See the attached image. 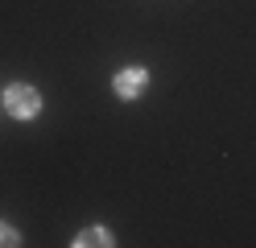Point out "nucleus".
Here are the masks:
<instances>
[{"mask_svg": "<svg viewBox=\"0 0 256 248\" xmlns=\"http://www.w3.org/2000/svg\"><path fill=\"white\" fill-rule=\"evenodd\" d=\"M145 83H149V75L140 71V66H124V71L116 75V83H112V87H116V95H120V99H136L140 91H145Z\"/></svg>", "mask_w": 256, "mask_h": 248, "instance_id": "nucleus-2", "label": "nucleus"}, {"mask_svg": "<svg viewBox=\"0 0 256 248\" xmlns=\"http://www.w3.org/2000/svg\"><path fill=\"white\" fill-rule=\"evenodd\" d=\"M78 248H91V244H112V236L104 227H87V231H78V240H74Z\"/></svg>", "mask_w": 256, "mask_h": 248, "instance_id": "nucleus-3", "label": "nucleus"}, {"mask_svg": "<svg viewBox=\"0 0 256 248\" xmlns=\"http://www.w3.org/2000/svg\"><path fill=\"white\" fill-rule=\"evenodd\" d=\"M0 244H21V236H17V227L0 223Z\"/></svg>", "mask_w": 256, "mask_h": 248, "instance_id": "nucleus-4", "label": "nucleus"}, {"mask_svg": "<svg viewBox=\"0 0 256 248\" xmlns=\"http://www.w3.org/2000/svg\"><path fill=\"white\" fill-rule=\"evenodd\" d=\"M4 108L17 116V120H29V116H38L42 95H38L34 87H25V83H12V87L4 91Z\"/></svg>", "mask_w": 256, "mask_h": 248, "instance_id": "nucleus-1", "label": "nucleus"}]
</instances>
